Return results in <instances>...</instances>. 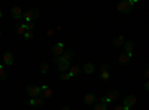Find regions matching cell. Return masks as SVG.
<instances>
[{"mask_svg": "<svg viewBox=\"0 0 149 110\" xmlns=\"http://www.w3.org/2000/svg\"><path fill=\"white\" fill-rule=\"evenodd\" d=\"M43 103H45V100L42 97H34V98H30V101H29V104L33 107H43Z\"/></svg>", "mask_w": 149, "mask_h": 110, "instance_id": "7", "label": "cell"}, {"mask_svg": "<svg viewBox=\"0 0 149 110\" xmlns=\"http://www.w3.org/2000/svg\"><path fill=\"white\" fill-rule=\"evenodd\" d=\"M2 15H3V12H2V10H0V18H2Z\"/></svg>", "mask_w": 149, "mask_h": 110, "instance_id": "34", "label": "cell"}, {"mask_svg": "<svg viewBox=\"0 0 149 110\" xmlns=\"http://www.w3.org/2000/svg\"><path fill=\"white\" fill-rule=\"evenodd\" d=\"M136 104V95H133V94H130V95H127L125 98H124V104H122V109L124 110H130L133 106Z\"/></svg>", "mask_w": 149, "mask_h": 110, "instance_id": "3", "label": "cell"}, {"mask_svg": "<svg viewBox=\"0 0 149 110\" xmlns=\"http://www.w3.org/2000/svg\"><path fill=\"white\" fill-rule=\"evenodd\" d=\"M33 31H26V33H24V39H27V40H31L33 39Z\"/></svg>", "mask_w": 149, "mask_h": 110, "instance_id": "25", "label": "cell"}, {"mask_svg": "<svg viewBox=\"0 0 149 110\" xmlns=\"http://www.w3.org/2000/svg\"><path fill=\"white\" fill-rule=\"evenodd\" d=\"M61 110H70V107H69V106H64V107L61 109Z\"/></svg>", "mask_w": 149, "mask_h": 110, "instance_id": "33", "label": "cell"}, {"mask_svg": "<svg viewBox=\"0 0 149 110\" xmlns=\"http://www.w3.org/2000/svg\"><path fill=\"white\" fill-rule=\"evenodd\" d=\"M15 31H17L18 34L24 36V33H26L27 30H26V26H24V24H17V26H15Z\"/></svg>", "mask_w": 149, "mask_h": 110, "instance_id": "19", "label": "cell"}, {"mask_svg": "<svg viewBox=\"0 0 149 110\" xmlns=\"http://www.w3.org/2000/svg\"><path fill=\"white\" fill-rule=\"evenodd\" d=\"M22 18H24L26 22H33L36 18H39V10H37V9H30L27 12H24Z\"/></svg>", "mask_w": 149, "mask_h": 110, "instance_id": "2", "label": "cell"}, {"mask_svg": "<svg viewBox=\"0 0 149 110\" xmlns=\"http://www.w3.org/2000/svg\"><path fill=\"white\" fill-rule=\"evenodd\" d=\"M124 42H125L124 36H118V37L113 40V46H115V48H119V46H122V45H124Z\"/></svg>", "mask_w": 149, "mask_h": 110, "instance_id": "18", "label": "cell"}, {"mask_svg": "<svg viewBox=\"0 0 149 110\" xmlns=\"http://www.w3.org/2000/svg\"><path fill=\"white\" fill-rule=\"evenodd\" d=\"M55 33H57V30H48V31H46V36H49V37H51V36L55 34Z\"/></svg>", "mask_w": 149, "mask_h": 110, "instance_id": "29", "label": "cell"}, {"mask_svg": "<svg viewBox=\"0 0 149 110\" xmlns=\"http://www.w3.org/2000/svg\"><path fill=\"white\" fill-rule=\"evenodd\" d=\"M84 103L85 104H88V106H94V103H95V95L94 94H86V95H84Z\"/></svg>", "mask_w": 149, "mask_h": 110, "instance_id": "12", "label": "cell"}, {"mask_svg": "<svg viewBox=\"0 0 149 110\" xmlns=\"http://www.w3.org/2000/svg\"><path fill=\"white\" fill-rule=\"evenodd\" d=\"M64 51H66V48H64L63 43H55V45L52 46V54H54V57H61Z\"/></svg>", "mask_w": 149, "mask_h": 110, "instance_id": "5", "label": "cell"}, {"mask_svg": "<svg viewBox=\"0 0 149 110\" xmlns=\"http://www.w3.org/2000/svg\"><path fill=\"white\" fill-rule=\"evenodd\" d=\"M113 110H124V109H122V106H116Z\"/></svg>", "mask_w": 149, "mask_h": 110, "instance_id": "32", "label": "cell"}, {"mask_svg": "<svg viewBox=\"0 0 149 110\" xmlns=\"http://www.w3.org/2000/svg\"><path fill=\"white\" fill-rule=\"evenodd\" d=\"M40 97L43 100H46V98H51L52 97V89L48 86V85H43V86L40 88Z\"/></svg>", "mask_w": 149, "mask_h": 110, "instance_id": "6", "label": "cell"}, {"mask_svg": "<svg viewBox=\"0 0 149 110\" xmlns=\"http://www.w3.org/2000/svg\"><path fill=\"white\" fill-rule=\"evenodd\" d=\"M79 71H81V67L79 66H73V67L69 68V75H70V77H74V76L79 75Z\"/></svg>", "mask_w": 149, "mask_h": 110, "instance_id": "16", "label": "cell"}, {"mask_svg": "<svg viewBox=\"0 0 149 110\" xmlns=\"http://www.w3.org/2000/svg\"><path fill=\"white\" fill-rule=\"evenodd\" d=\"M0 34H2V31H0Z\"/></svg>", "mask_w": 149, "mask_h": 110, "instance_id": "35", "label": "cell"}, {"mask_svg": "<svg viewBox=\"0 0 149 110\" xmlns=\"http://www.w3.org/2000/svg\"><path fill=\"white\" fill-rule=\"evenodd\" d=\"M22 14H24V12H22V9H21L19 6H14V8L10 9V15L14 17L15 19H19V18H22Z\"/></svg>", "mask_w": 149, "mask_h": 110, "instance_id": "8", "label": "cell"}, {"mask_svg": "<svg viewBox=\"0 0 149 110\" xmlns=\"http://www.w3.org/2000/svg\"><path fill=\"white\" fill-rule=\"evenodd\" d=\"M145 89H146V91L149 89V82H145Z\"/></svg>", "mask_w": 149, "mask_h": 110, "instance_id": "31", "label": "cell"}, {"mask_svg": "<svg viewBox=\"0 0 149 110\" xmlns=\"http://www.w3.org/2000/svg\"><path fill=\"white\" fill-rule=\"evenodd\" d=\"M60 79H61V80H69V79H70V75H69V73H61Z\"/></svg>", "mask_w": 149, "mask_h": 110, "instance_id": "26", "label": "cell"}, {"mask_svg": "<svg viewBox=\"0 0 149 110\" xmlns=\"http://www.w3.org/2000/svg\"><path fill=\"white\" fill-rule=\"evenodd\" d=\"M122 46H124V49H125L124 52H127V54H131V52H133V49H134V45H133V42H131V40H125Z\"/></svg>", "mask_w": 149, "mask_h": 110, "instance_id": "14", "label": "cell"}, {"mask_svg": "<svg viewBox=\"0 0 149 110\" xmlns=\"http://www.w3.org/2000/svg\"><path fill=\"white\" fill-rule=\"evenodd\" d=\"M131 59V54H127V52H122L119 57H118V61L121 64H128Z\"/></svg>", "mask_w": 149, "mask_h": 110, "instance_id": "11", "label": "cell"}, {"mask_svg": "<svg viewBox=\"0 0 149 110\" xmlns=\"http://www.w3.org/2000/svg\"><path fill=\"white\" fill-rule=\"evenodd\" d=\"M48 68H49V66H48L46 63L40 64V73H42V75H45V73H48Z\"/></svg>", "mask_w": 149, "mask_h": 110, "instance_id": "23", "label": "cell"}, {"mask_svg": "<svg viewBox=\"0 0 149 110\" xmlns=\"http://www.w3.org/2000/svg\"><path fill=\"white\" fill-rule=\"evenodd\" d=\"M69 67H70V63H67V61H61V63L58 64V70L61 73H66L69 70Z\"/></svg>", "mask_w": 149, "mask_h": 110, "instance_id": "17", "label": "cell"}, {"mask_svg": "<svg viewBox=\"0 0 149 110\" xmlns=\"http://www.w3.org/2000/svg\"><path fill=\"white\" fill-rule=\"evenodd\" d=\"M94 110H107V107L104 106V104H102V103H94Z\"/></svg>", "mask_w": 149, "mask_h": 110, "instance_id": "22", "label": "cell"}, {"mask_svg": "<svg viewBox=\"0 0 149 110\" xmlns=\"http://www.w3.org/2000/svg\"><path fill=\"white\" fill-rule=\"evenodd\" d=\"M102 70H109V64L107 63H103L102 64Z\"/></svg>", "mask_w": 149, "mask_h": 110, "instance_id": "30", "label": "cell"}, {"mask_svg": "<svg viewBox=\"0 0 149 110\" xmlns=\"http://www.w3.org/2000/svg\"><path fill=\"white\" fill-rule=\"evenodd\" d=\"M110 103H112V101H110V100L107 98V97H106V95H104V97H103V98H102V104H104V106H106V104H110Z\"/></svg>", "mask_w": 149, "mask_h": 110, "instance_id": "28", "label": "cell"}, {"mask_svg": "<svg viewBox=\"0 0 149 110\" xmlns=\"http://www.w3.org/2000/svg\"><path fill=\"white\" fill-rule=\"evenodd\" d=\"M6 77H8V73H6L5 67L0 64V80H6Z\"/></svg>", "mask_w": 149, "mask_h": 110, "instance_id": "21", "label": "cell"}, {"mask_svg": "<svg viewBox=\"0 0 149 110\" xmlns=\"http://www.w3.org/2000/svg\"><path fill=\"white\" fill-rule=\"evenodd\" d=\"M136 3H137V0H124V2L118 3L116 9H118V12H121V14H130Z\"/></svg>", "mask_w": 149, "mask_h": 110, "instance_id": "1", "label": "cell"}, {"mask_svg": "<svg viewBox=\"0 0 149 110\" xmlns=\"http://www.w3.org/2000/svg\"><path fill=\"white\" fill-rule=\"evenodd\" d=\"M82 70H84L85 75H93V73H94V66H93V63H85Z\"/></svg>", "mask_w": 149, "mask_h": 110, "instance_id": "15", "label": "cell"}, {"mask_svg": "<svg viewBox=\"0 0 149 110\" xmlns=\"http://www.w3.org/2000/svg\"><path fill=\"white\" fill-rule=\"evenodd\" d=\"M3 64H6V66L14 64V54L9 52V51H6V52L3 54Z\"/></svg>", "mask_w": 149, "mask_h": 110, "instance_id": "9", "label": "cell"}, {"mask_svg": "<svg viewBox=\"0 0 149 110\" xmlns=\"http://www.w3.org/2000/svg\"><path fill=\"white\" fill-rule=\"evenodd\" d=\"M61 61H63V59H61V57H54V58H52V63H54V64H57V66L61 63Z\"/></svg>", "mask_w": 149, "mask_h": 110, "instance_id": "27", "label": "cell"}, {"mask_svg": "<svg viewBox=\"0 0 149 110\" xmlns=\"http://www.w3.org/2000/svg\"><path fill=\"white\" fill-rule=\"evenodd\" d=\"M73 57H74V52H73L72 49H66V51L63 52V55H61V59H63V61H67V63H70V61L73 59Z\"/></svg>", "mask_w": 149, "mask_h": 110, "instance_id": "10", "label": "cell"}, {"mask_svg": "<svg viewBox=\"0 0 149 110\" xmlns=\"http://www.w3.org/2000/svg\"><path fill=\"white\" fill-rule=\"evenodd\" d=\"M27 94L31 97V98H34V97H40V88L36 86V85H30V86H27Z\"/></svg>", "mask_w": 149, "mask_h": 110, "instance_id": "4", "label": "cell"}, {"mask_svg": "<svg viewBox=\"0 0 149 110\" xmlns=\"http://www.w3.org/2000/svg\"><path fill=\"white\" fill-rule=\"evenodd\" d=\"M106 97H107V98H109L110 101H115V100H118V98H119V92H118L116 89H110V91L107 92V95H106Z\"/></svg>", "mask_w": 149, "mask_h": 110, "instance_id": "13", "label": "cell"}, {"mask_svg": "<svg viewBox=\"0 0 149 110\" xmlns=\"http://www.w3.org/2000/svg\"><path fill=\"white\" fill-rule=\"evenodd\" d=\"M109 77H110V73H109V70H102L100 71V79L102 80H109Z\"/></svg>", "mask_w": 149, "mask_h": 110, "instance_id": "20", "label": "cell"}, {"mask_svg": "<svg viewBox=\"0 0 149 110\" xmlns=\"http://www.w3.org/2000/svg\"><path fill=\"white\" fill-rule=\"evenodd\" d=\"M24 26H26V30H27V31H33V28H34V22H26Z\"/></svg>", "mask_w": 149, "mask_h": 110, "instance_id": "24", "label": "cell"}]
</instances>
